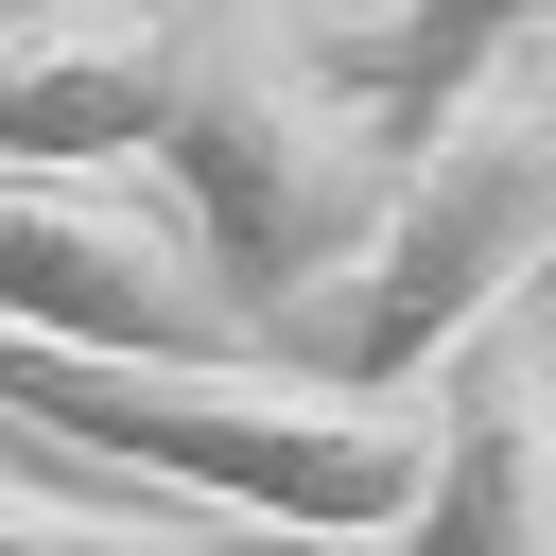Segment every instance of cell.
Listing matches in <instances>:
<instances>
[{
    "mask_svg": "<svg viewBox=\"0 0 556 556\" xmlns=\"http://www.w3.org/2000/svg\"><path fill=\"white\" fill-rule=\"evenodd\" d=\"M0 417L35 452L139 469L191 521L243 539H313V556H382L400 486H417V400H348L278 348H35L0 330Z\"/></svg>",
    "mask_w": 556,
    "mask_h": 556,
    "instance_id": "6da1fadb",
    "label": "cell"
},
{
    "mask_svg": "<svg viewBox=\"0 0 556 556\" xmlns=\"http://www.w3.org/2000/svg\"><path fill=\"white\" fill-rule=\"evenodd\" d=\"M139 174H156L191 278L226 295V330L261 348L313 278H348L400 139L330 70V17H295V0H174V104H156Z\"/></svg>",
    "mask_w": 556,
    "mask_h": 556,
    "instance_id": "7a4b0ae2",
    "label": "cell"
},
{
    "mask_svg": "<svg viewBox=\"0 0 556 556\" xmlns=\"http://www.w3.org/2000/svg\"><path fill=\"white\" fill-rule=\"evenodd\" d=\"M539 278H556V52L452 87V104L400 139L348 278H313L261 348L313 365V382H348V400H417V382H434L469 330H504Z\"/></svg>",
    "mask_w": 556,
    "mask_h": 556,
    "instance_id": "3957f363",
    "label": "cell"
},
{
    "mask_svg": "<svg viewBox=\"0 0 556 556\" xmlns=\"http://www.w3.org/2000/svg\"><path fill=\"white\" fill-rule=\"evenodd\" d=\"M0 330H35V348H243L139 174H0Z\"/></svg>",
    "mask_w": 556,
    "mask_h": 556,
    "instance_id": "277c9868",
    "label": "cell"
},
{
    "mask_svg": "<svg viewBox=\"0 0 556 556\" xmlns=\"http://www.w3.org/2000/svg\"><path fill=\"white\" fill-rule=\"evenodd\" d=\"M382 556H556V330L504 313L417 382V486Z\"/></svg>",
    "mask_w": 556,
    "mask_h": 556,
    "instance_id": "5b68a950",
    "label": "cell"
},
{
    "mask_svg": "<svg viewBox=\"0 0 556 556\" xmlns=\"http://www.w3.org/2000/svg\"><path fill=\"white\" fill-rule=\"evenodd\" d=\"M156 104H174V0L0 17V174H139Z\"/></svg>",
    "mask_w": 556,
    "mask_h": 556,
    "instance_id": "8992f818",
    "label": "cell"
},
{
    "mask_svg": "<svg viewBox=\"0 0 556 556\" xmlns=\"http://www.w3.org/2000/svg\"><path fill=\"white\" fill-rule=\"evenodd\" d=\"M521 52H556V0H382V17L330 35V70L365 87L382 139H417L452 87H486V70H521Z\"/></svg>",
    "mask_w": 556,
    "mask_h": 556,
    "instance_id": "52a82bcc",
    "label": "cell"
},
{
    "mask_svg": "<svg viewBox=\"0 0 556 556\" xmlns=\"http://www.w3.org/2000/svg\"><path fill=\"white\" fill-rule=\"evenodd\" d=\"M122 539H139V504H70V486L0 469V556H122Z\"/></svg>",
    "mask_w": 556,
    "mask_h": 556,
    "instance_id": "ba28073f",
    "label": "cell"
}]
</instances>
